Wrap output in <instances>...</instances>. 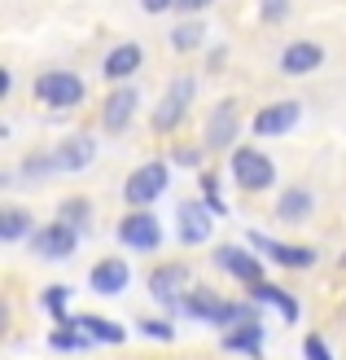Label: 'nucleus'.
Instances as JSON below:
<instances>
[{
	"mask_svg": "<svg viewBox=\"0 0 346 360\" xmlns=\"http://www.w3.org/2000/svg\"><path fill=\"white\" fill-rule=\"evenodd\" d=\"M31 246H35V255H44V259H70L75 246H79V229L70 220H53L44 229H31Z\"/></svg>",
	"mask_w": 346,
	"mask_h": 360,
	"instance_id": "nucleus-1",
	"label": "nucleus"
},
{
	"mask_svg": "<svg viewBox=\"0 0 346 360\" xmlns=\"http://www.w3.org/2000/svg\"><path fill=\"white\" fill-rule=\"evenodd\" d=\"M35 97L66 110V105H79L84 101V79L75 70H44L40 79H35Z\"/></svg>",
	"mask_w": 346,
	"mask_h": 360,
	"instance_id": "nucleus-2",
	"label": "nucleus"
},
{
	"mask_svg": "<svg viewBox=\"0 0 346 360\" xmlns=\"http://www.w3.org/2000/svg\"><path fill=\"white\" fill-rule=\"evenodd\" d=\"M232 180H237L246 193H254V189H267L272 180H277V167H272L267 154H259V150L246 146V150L232 154Z\"/></svg>",
	"mask_w": 346,
	"mask_h": 360,
	"instance_id": "nucleus-3",
	"label": "nucleus"
},
{
	"mask_svg": "<svg viewBox=\"0 0 346 360\" xmlns=\"http://www.w3.org/2000/svg\"><path fill=\"white\" fill-rule=\"evenodd\" d=\"M119 242L123 246H132V250H158L162 246V229L149 211H132V215H123V224H119Z\"/></svg>",
	"mask_w": 346,
	"mask_h": 360,
	"instance_id": "nucleus-4",
	"label": "nucleus"
},
{
	"mask_svg": "<svg viewBox=\"0 0 346 360\" xmlns=\"http://www.w3.org/2000/svg\"><path fill=\"white\" fill-rule=\"evenodd\" d=\"M167 167H162V163H145L140 172H132V176H127V185H123V193H127V202H132V207H149L154 202V198L162 193V189H167Z\"/></svg>",
	"mask_w": 346,
	"mask_h": 360,
	"instance_id": "nucleus-5",
	"label": "nucleus"
},
{
	"mask_svg": "<svg viewBox=\"0 0 346 360\" xmlns=\"http://www.w3.org/2000/svg\"><path fill=\"white\" fill-rule=\"evenodd\" d=\"M189 101H193V79L189 75H180V79H171V88H167V97H162V105L154 110V128L158 132H171L180 119H185V110H189Z\"/></svg>",
	"mask_w": 346,
	"mask_h": 360,
	"instance_id": "nucleus-6",
	"label": "nucleus"
},
{
	"mask_svg": "<svg viewBox=\"0 0 346 360\" xmlns=\"http://www.w3.org/2000/svg\"><path fill=\"white\" fill-rule=\"evenodd\" d=\"M185 277H189V268H180V264H167L149 277V290L162 308H185V295H180L185 290Z\"/></svg>",
	"mask_w": 346,
	"mask_h": 360,
	"instance_id": "nucleus-7",
	"label": "nucleus"
},
{
	"mask_svg": "<svg viewBox=\"0 0 346 360\" xmlns=\"http://www.w3.org/2000/svg\"><path fill=\"white\" fill-rule=\"evenodd\" d=\"M237 136V101H220L206 119V146L211 150H228Z\"/></svg>",
	"mask_w": 346,
	"mask_h": 360,
	"instance_id": "nucleus-8",
	"label": "nucleus"
},
{
	"mask_svg": "<svg viewBox=\"0 0 346 360\" xmlns=\"http://www.w3.org/2000/svg\"><path fill=\"white\" fill-rule=\"evenodd\" d=\"M294 123H298V101H277V105H267V110L254 115V132L259 136H285Z\"/></svg>",
	"mask_w": 346,
	"mask_h": 360,
	"instance_id": "nucleus-9",
	"label": "nucleus"
},
{
	"mask_svg": "<svg viewBox=\"0 0 346 360\" xmlns=\"http://www.w3.org/2000/svg\"><path fill=\"white\" fill-rule=\"evenodd\" d=\"M215 264L228 268V273L237 281H246V285H259L263 281V264L254 259V255H246V250H237V246H220V250H215Z\"/></svg>",
	"mask_w": 346,
	"mask_h": 360,
	"instance_id": "nucleus-10",
	"label": "nucleus"
},
{
	"mask_svg": "<svg viewBox=\"0 0 346 360\" xmlns=\"http://www.w3.org/2000/svg\"><path fill=\"white\" fill-rule=\"evenodd\" d=\"M206 238H211V207L185 202V207H180V242H189V246H202Z\"/></svg>",
	"mask_w": 346,
	"mask_h": 360,
	"instance_id": "nucleus-11",
	"label": "nucleus"
},
{
	"mask_svg": "<svg viewBox=\"0 0 346 360\" xmlns=\"http://www.w3.org/2000/svg\"><path fill=\"white\" fill-rule=\"evenodd\" d=\"M140 62H145L140 44H119V49L105 53L101 75H105V79H127V75H136V70H140Z\"/></svg>",
	"mask_w": 346,
	"mask_h": 360,
	"instance_id": "nucleus-12",
	"label": "nucleus"
},
{
	"mask_svg": "<svg viewBox=\"0 0 346 360\" xmlns=\"http://www.w3.org/2000/svg\"><path fill=\"white\" fill-rule=\"evenodd\" d=\"M97 158V141L93 136H70L58 146V172H84Z\"/></svg>",
	"mask_w": 346,
	"mask_h": 360,
	"instance_id": "nucleus-13",
	"label": "nucleus"
},
{
	"mask_svg": "<svg viewBox=\"0 0 346 360\" xmlns=\"http://www.w3.org/2000/svg\"><path fill=\"white\" fill-rule=\"evenodd\" d=\"M320 62H324V49L312 44V40H298V44H289L281 53V70H285V75H307V70H316Z\"/></svg>",
	"mask_w": 346,
	"mask_h": 360,
	"instance_id": "nucleus-14",
	"label": "nucleus"
},
{
	"mask_svg": "<svg viewBox=\"0 0 346 360\" xmlns=\"http://www.w3.org/2000/svg\"><path fill=\"white\" fill-rule=\"evenodd\" d=\"M136 93L132 88H119V93H110L105 97V110H101V123H105V132H123L127 128V119H132V110H136Z\"/></svg>",
	"mask_w": 346,
	"mask_h": 360,
	"instance_id": "nucleus-15",
	"label": "nucleus"
},
{
	"mask_svg": "<svg viewBox=\"0 0 346 360\" xmlns=\"http://www.w3.org/2000/svg\"><path fill=\"white\" fill-rule=\"evenodd\" d=\"M250 242H254V250H263V255H272V259H277V264H285V268H307V264H316V255H312V250L281 246V242L263 238V233H250Z\"/></svg>",
	"mask_w": 346,
	"mask_h": 360,
	"instance_id": "nucleus-16",
	"label": "nucleus"
},
{
	"mask_svg": "<svg viewBox=\"0 0 346 360\" xmlns=\"http://www.w3.org/2000/svg\"><path fill=\"white\" fill-rule=\"evenodd\" d=\"M127 264L123 259H101L97 268H93V290L97 295H119V290H127Z\"/></svg>",
	"mask_w": 346,
	"mask_h": 360,
	"instance_id": "nucleus-17",
	"label": "nucleus"
},
{
	"mask_svg": "<svg viewBox=\"0 0 346 360\" xmlns=\"http://www.w3.org/2000/svg\"><path fill=\"white\" fill-rule=\"evenodd\" d=\"M277 215L285 224H302L307 215H312V193H307V189H285L281 202H277Z\"/></svg>",
	"mask_w": 346,
	"mask_h": 360,
	"instance_id": "nucleus-18",
	"label": "nucleus"
},
{
	"mask_svg": "<svg viewBox=\"0 0 346 360\" xmlns=\"http://www.w3.org/2000/svg\"><path fill=\"white\" fill-rule=\"evenodd\" d=\"M224 347L259 360V356H263V330H259V321H246V326L237 330V334H228V338H224Z\"/></svg>",
	"mask_w": 346,
	"mask_h": 360,
	"instance_id": "nucleus-19",
	"label": "nucleus"
},
{
	"mask_svg": "<svg viewBox=\"0 0 346 360\" xmlns=\"http://www.w3.org/2000/svg\"><path fill=\"white\" fill-rule=\"evenodd\" d=\"M48 343H53V352H84V347H93V343H88V334L75 326V321H70V326H62V330H53Z\"/></svg>",
	"mask_w": 346,
	"mask_h": 360,
	"instance_id": "nucleus-20",
	"label": "nucleus"
},
{
	"mask_svg": "<svg viewBox=\"0 0 346 360\" xmlns=\"http://www.w3.org/2000/svg\"><path fill=\"white\" fill-rule=\"evenodd\" d=\"M75 326L93 338V343H123V330L119 326H110V321H97V316H79Z\"/></svg>",
	"mask_w": 346,
	"mask_h": 360,
	"instance_id": "nucleus-21",
	"label": "nucleus"
},
{
	"mask_svg": "<svg viewBox=\"0 0 346 360\" xmlns=\"http://www.w3.org/2000/svg\"><path fill=\"white\" fill-rule=\"evenodd\" d=\"M254 299L259 303H277V308L285 312V321H298V303H294V295H285V290H277V285H254Z\"/></svg>",
	"mask_w": 346,
	"mask_h": 360,
	"instance_id": "nucleus-22",
	"label": "nucleus"
},
{
	"mask_svg": "<svg viewBox=\"0 0 346 360\" xmlns=\"http://www.w3.org/2000/svg\"><path fill=\"white\" fill-rule=\"evenodd\" d=\"M27 229H31V215H27V211L9 207L5 215H0V238H5V242H18V238H22Z\"/></svg>",
	"mask_w": 346,
	"mask_h": 360,
	"instance_id": "nucleus-23",
	"label": "nucleus"
},
{
	"mask_svg": "<svg viewBox=\"0 0 346 360\" xmlns=\"http://www.w3.org/2000/svg\"><path fill=\"white\" fill-rule=\"evenodd\" d=\"M171 44H175L180 53L197 49V44H202V27H197V22H185V27H175V31H171Z\"/></svg>",
	"mask_w": 346,
	"mask_h": 360,
	"instance_id": "nucleus-24",
	"label": "nucleus"
},
{
	"mask_svg": "<svg viewBox=\"0 0 346 360\" xmlns=\"http://www.w3.org/2000/svg\"><path fill=\"white\" fill-rule=\"evenodd\" d=\"M27 176H48V172H58V154H31L27 163H22Z\"/></svg>",
	"mask_w": 346,
	"mask_h": 360,
	"instance_id": "nucleus-25",
	"label": "nucleus"
},
{
	"mask_svg": "<svg viewBox=\"0 0 346 360\" xmlns=\"http://www.w3.org/2000/svg\"><path fill=\"white\" fill-rule=\"evenodd\" d=\"M62 220H70L75 229H84V224H88V202H84V198H75V202H62Z\"/></svg>",
	"mask_w": 346,
	"mask_h": 360,
	"instance_id": "nucleus-26",
	"label": "nucleus"
},
{
	"mask_svg": "<svg viewBox=\"0 0 346 360\" xmlns=\"http://www.w3.org/2000/svg\"><path fill=\"white\" fill-rule=\"evenodd\" d=\"M289 13V0H263V22H281Z\"/></svg>",
	"mask_w": 346,
	"mask_h": 360,
	"instance_id": "nucleus-27",
	"label": "nucleus"
},
{
	"mask_svg": "<svg viewBox=\"0 0 346 360\" xmlns=\"http://www.w3.org/2000/svg\"><path fill=\"white\" fill-rule=\"evenodd\" d=\"M302 352H307V360H329V347H324L316 334H312V338H307V343H302Z\"/></svg>",
	"mask_w": 346,
	"mask_h": 360,
	"instance_id": "nucleus-28",
	"label": "nucleus"
},
{
	"mask_svg": "<svg viewBox=\"0 0 346 360\" xmlns=\"http://www.w3.org/2000/svg\"><path fill=\"white\" fill-rule=\"evenodd\" d=\"M140 334H154V338H171V330H167V326H158V321H145V326H140Z\"/></svg>",
	"mask_w": 346,
	"mask_h": 360,
	"instance_id": "nucleus-29",
	"label": "nucleus"
},
{
	"mask_svg": "<svg viewBox=\"0 0 346 360\" xmlns=\"http://www.w3.org/2000/svg\"><path fill=\"white\" fill-rule=\"evenodd\" d=\"M140 5H145V9H149V13H162V9H171V5H175V0H140Z\"/></svg>",
	"mask_w": 346,
	"mask_h": 360,
	"instance_id": "nucleus-30",
	"label": "nucleus"
},
{
	"mask_svg": "<svg viewBox=\"0 0 346 360\" xmlns=\"http://www.w3.org/2000/svg\"><path fill=\"white\" fill-rule=\"evenodd\" d=\"M175 5H180V9H206L211 0H175Z\"/></svg>",
	"mask_w": 346,
	"mask_h": 360,
	"instance_id": "nucleus-31",
	"label": "nucleus"
}]
</instances>
